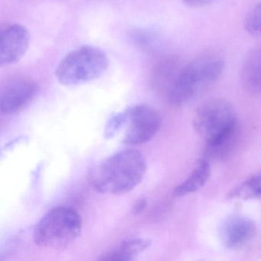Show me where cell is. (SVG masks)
<instances>
[{
    "instance_id": "9c48e42d",
    "label": "cell",
    "mask_w": 261,
    "mask_h": 261,
    "mask_svg": "<svg viewBox=\"0 0 261 261\" xmlns=\"http://www.w3.org/2000/svg\"><path fill=\"white\" fill-rule=\"evenodd\" d=\"M256 226L253 220L241 215H232L221 223L219 235L226 248L238 250L254 238Z\"/></svg>"
},
{
    "instance_id": "d6986e66",
    "label": "cell",
    "mask_w": 261,
    "mask_h": 261,
    "mask_svg": "<svg viewBox=\"0 0 261 261\" xmlns=\"http://www.w3.org/2000/svg\"><path fill=\"white\" fill-rule=\"evenodd\" d=\"M212 0H185V2L191 7H197L206 5Z\"/></svg>"
},
{
    "instance_id": "30bf717a",
    "label": "cell",
    "mask_w": 261,
    "mask_h": 261,
    "mask_svg": "<svg viewBox=\"0 0 261 261\" xmlns=\"http://www.w3.org/2000/svg\"><path fill=\"white\" fill-rule=\"evenodd\" d=\"M243 85L247 91L261 94V46L249 53L241 71Z\"/></svg>"
},
{
    "instance_id": "9a60e30c",
    "label": "cell",
    "mask_w": 261,
    "mask_h": 261,
    "mask_svg": "<svg viewBox=\"0 0 261 261\" xmlns=\"http://www.w3.org/2000/svg\"><path fill=\"white\" fill-rule=\"evenodd\" d=\"M127 123L128 113L126 109L111 116L105 126V138L107 140L114 138L123 129V126L127 125Z\"/></svg>"
},
{
    "instance_id": "8fae6325",
    "label": "cell",
    "mask_w": 261,
    "mask_h": 261,
    "mask_svg": "<svg viewBox=\"0 0 261 261\" xmlns=\"http://www.w3.org/2000/svg\"><path fill=\"white\" fill-rule=\"evenodd\" d=\"M211 175L210 163L207 160H199L189 176L175 188L174 196L183 197L200 190L205 186Z\"/></svg>"
},
{
    "instance_id": "5bb4252c",
    "label": "cell",
    "mask_w": 261,
    "mask_h": 261,
    "mask_svg": "<svg viewBox=\"0 0 261 261\" xmlns=\"http://www.w3.org/2000/svg\"><path fill=\"white\" fill-rule=\"evenodd\" d=\"M181 68L176 59L167 58L163 59L155 69L154 82L155 85L160 88H167L169 91Z\"/></svg>"
},
{
    "instance_id": "ba28073f",
    "label": "cell",
    "mask_w": 261,
    "mask_h": 261,
    "mask_svg": "<svg viewBox=\"0 0 261 261\" xmlns=\"http://www.w3.org/2000/svg\"><path fill=\"white\" fill-rule=\"evenodd\" d=\"M30 34L23 25L10 24L0 32V65H13L19 62L27 51Z\"/></svg>"
},
{
    "instance_id": "8992f818",
    "label": "cell",
    "mask_w": 261,
    "mask_h": 261,
    "mask_svg": "<svg viewBox=\"0 0 261 261\" xmlns=\"http://www.w3.org/2000/svg\"><path fill=\"white\" fill-rule=\"evenodd\" d=\"M127 128L123 143L129 146L144 144L152 140L162 126L160 114L151 107L138 105L127 108Z\"/></svg>"
},
{
    "instance_id": "3957f363",
    "label": "cell",
    "mask_w": 261,
    "mask_h": 261,
    "mask_svg": "<svg viewBox=\"0 0 261 261\" xmlns=\"http://www.w3.org/2000/svg\"><path fill=\"white\" fill-rule=\"evenodd\" d=\"M224 61L218 56H206L182 67L168 91L169 101L182 106L196 98L219 79Z\"/></svg>"
},
{
    "instance_id": "2e32d148",
    "label": "cell",
    "mask_w": 261,
    "mask_h": 261,
    "mask_svg": "<svg viewBox=\"0 0 261 261\" xmlns=\"http://www.w3.org/2000/svg\"><path fill=\"white\" fill-rule=\"evenodd\" d=\"M244 27L250 34L261 37V1L247 15Z\"/></svg>"
},
{
    "instance_id": "ac0fdd59",
    "label": "cell",
    "mask_w": 261,
    "mask_h": 261,
    "mask_svg": "<svg viewBox=\"0 0 261 261\" xmlns=\"http://www.w3.org/2000/svg\"><path fill=\"white\" fill-rule=\"evenodd\" d=\"M146 204H147L146 200L145 198H140L133 207V213L134 215H140L146 208Z\"/></svg>"
},
{
    "instance_id": "277c9868",
    "label": "cell",
    "mask_w": 261,
    "mask_h": 261,
    "mask_svg": "<svg viewBox=\"0 0 261 261\" xmlns=\"http://www.w3.org/2000/svg\"><path fill=\"white\" fill-rule=\"evenodd\" d=\"M82 229V217L77 211L68 207H54L38 222L33 238L39 247L65 249L77 239Z\"/></svg>"
},
{
    "instance_id": "7a4b0ae2",
    "label": "cell",
    "mask_w": 261,
    "mask_h": 261,
    "mask_svg": "<svg viewBox=\"0 0 261 261\" xmlns=\"http://www.w3.org/2000/svg\"><path fill=\"white\" fill-rule=\"evenodd\" d=\"M146 171L142 153L135 149H125L100 163L91 174V183L100 193L123 195L141 182Z\"/></svg>"
},
{
    "instance_id": "4fadbf2b",
    "label": "cell",
    "mask_w": 261,
    "mask_h": 261,
    "mask_svg": "<svg viewBox=\"0 0 261 261\" xmlns=\"http://www.w3.org/2000/svg\"><path fill=\"white\" fill-rule=\"evenodd\" d=\"M228 199H259L261 198V172L251 175L235 186L227 194Z\"/></svg>"
},
{
    "instance_id": "e0dca14e",
    "label": "cell",
    "mask_w": 261,
    "mask_h": 261,
    "mask_svg": "<svg viewBox=\"0 0 261 261\" xmlns=\"http://www.w3.org/2000/svg\"><path fill=\"white\" fill-rule=\"evenodd\" d=\"M134 39L137 41V43L139 45L147 48V47L152 46L153 43H155L157 36L155 33H151L149 31H140L137 33Z\"/></svg>"
},
{
    "instance_id": "5b68a950",
    "label": "cell",
    "mask_w": 261,
    "mask_h": 261,
    "mask_svg": "<svg viewBox=\"0 0 261 261\" xmlns=\"http://www.w3.org/2000/svg\"><path fill=\"white\" fill-rule=\"evenodd\" d=\"M108 65L109 59L103 50L84 45L71 51L61 61L56 75L62 85L77 86L103 75Z\"/></svg>"
},
{
    "instance_id": "6da1fadb",
    "label": "cell",
    "mask_w": 261,
    "mask_h": 261,
    "mask_svg": "<svg viewBox=\"0 0 261 261\" xmlns=\"http://www.w3.org/2000/svg\"><path fill=\"white\" fill-rule=\"evenodd\" d=\"M195 131L206 141V154L223 159L230 154L239 137V123L232 105L224 99H212L197 110Z\"/></svg>"
},
{
    "instance_id": "52a82bcc",
    "label": "cell",
    "mask_w": 261,
    "mask_h": 261,
    "mask_svg": "<svg viewBox=\"0 0 261 261\" xmlns=\"http://www.w3.org/2000/svg\"><path fill=\"white\" fill-rule=\"evenodd\" d=\"M39 91V84L32 77L8 81L0 90V112L6 115L19 112L34 100Z\"/></svg>"
},
{
    "instance_id": "7c38bea8",
    "label": "cell",
    "mask_w": 261,
    "mask_h": 261,
    "mask_svg": "<svg viewBox=\"0 0 261 261\" xmlns=\"http://www.w3.org/2000/svg\"><path fill=\"white\" fill-rule=\"evenodd\" d=\"M150 245L149 240L140 238H129L123 241L118 247L102 255L99 259L105 261L134 260Z\"/></svg>"
}]
</instances>
